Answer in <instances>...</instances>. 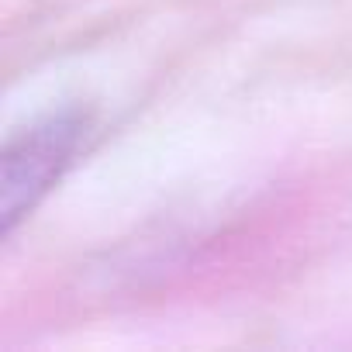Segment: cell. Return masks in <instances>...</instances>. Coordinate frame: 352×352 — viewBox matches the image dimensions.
I'll use <instances>...</instances> for the list:
<instances>
[{
  "instance_id": "obj_1",
  "label": "cell",
  "mask_w": 352,
  "mask_h": 352,
  "mask_svg": "<svg viewBox=\"0 0 352 352\" xmlns=\"http://www.w3.org/2000/svg\"><path fill=\"white\" fill-rule=\"evenodd\" d=\"M90 135V114L80 107L52 111L4 142L0 155V235L11 239L25 218L66 176Z\"/></svg>"
}]
</instances>
